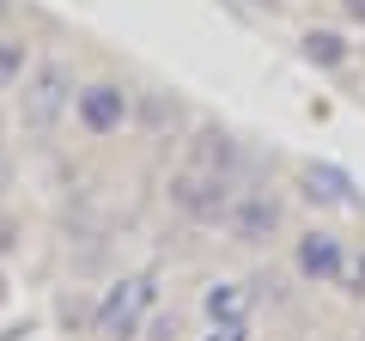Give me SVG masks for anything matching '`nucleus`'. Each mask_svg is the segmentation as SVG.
I'll return each instance as SVG.
<instances>
[{
  "label": "nucleus",
  "mask_w": 365,
  "mask_h": 341,
  "mask_svg": "<svg viewBox=\"0 0 365 341\" xmlns=\"http://www.w3.org/2000/svg\"><path fill=\"white\" fill-rule=\"evenodd\" d=\"M170 201H177V213H189L195 225H225V213H232V201H237V177H220V170L195 165V170H182L177 183H170Z\"/></svg>",
  "instance_id": "1"
},
{
  "label": "nucleus",
  "mask_w": 365,
  "mask_h": 341,
  "mask_svg": "<svg viewBox=\"0 0 365 341\" xmlns=\"http://www.w3.org/2000/svg\"><path fill=\"white\" fill-rule=\"evenodd\" d=\"M67 104H73V73H67V61H37V73L25 79V128L49 134Z\"/></svg>",
  "instance_id": "2"
},
{
  "label": "nucleus",
  "mask_w": 365,
  "mask_h": 341,
  "mask_svg": "<svg viewBox=\"0 0 365 341\" xmlns=\"http://www.w3.org/2000/svg\"><path fill=\"white\" fill-rule=\"evenodd\" d=\"M73 116H79V128H86L91 141H104V134H122V128H128L134 98L122 92L116 79H91V86H79V92H73Z\"/></svg>",
  "instance_id": "3"
},
{
  "label": "nucleus",
  "mask_w": 365,
  "mask_h": 341,
  "mask_svg": "<svg viewBox=\"0 0 365 341\" xmlns=\"http://www.w3.org/2000/svg\"><path fill=\"white\" fill-rule=\"evenodd\" d=\"M146 305H153V275L122 280V287L98 305V335H104V341H134V329H140V311H146Z\"/></svg>",
  "instance_id": "4"
},
{
  "label": "nucleus",
  "mask_w": 365,
  "mask_h": 341,
  "mask_svg": "<svg viewBox=\"0 0 365 341\" xmlns=\"http://www.w3.org/2000/svg\"><path fill=\"white\" fill-rule=\"evenodd\" d=\"M292 263H299V275L317 280V287H335V280H347V250H341L335 232H304L299 250H292Z\"/></svg>",
  "instance_id": "5"
},
{
  "label": "nucleus",
  "mask_w": 365,
  "mask_h": 341,
  "mask_svg": "<svg viewBox=\"0 0 365 341\" xmlns=\"http://www.w3.org/2000/svg\"><path fill=\"white\" fill-rule=\"evenodd\" d=\"M225 225H232L237 244H262V238L280 232V201H274L268 189H244V195L232 201V213H225Z\"/></svg>",
  "instance_id": "6"
},
{
  "label": "nucleus",
  "mask_w": 365,
  "mask_h": 341,
  "mask_svg": "<svg viewBox=\"0 0 365 341\" xmlns=\"http://www.w3.org/2000/svg\"><path fill=\"white\" fill-rule=\"evenodd\" d=\"M304 195H311L317 208H341V213H359L365 208V195L353 189V177L341 165H311V170H304Z\"/></svg>",
  "instance_id": "7"
},
{
  "label": "nucleus",
  "mask_w": 365,
  "mask_h": 341,
  "mask_svg": "<svg viewBox=\"0 0 365 341\" xmlns=\"http://www.w3.org/2000/svg\"><path fill=\"white\" fill-rule=\"evenodd\" d=\"M195 165H207V170H220V177H237L244 170V153H237V141L225 128H207L195 141Z\"/></svg>",
  "instance_id": "8"
},
{
  "label": "nucleus",
  "mask_w": 365,
  "mask_h": 341,
  "mask_svg": "<svg viewBox=\"0 0 365 341\" xmlns=\"http://www.w3.org/2000/svg\"><path fill=\"white\" fill-rule=\"evenodd\" d=\"M304 61H311V67H341V61H347L341 31H304Z\"/></svg>",
  "instance_id": "9"
},
{
  "label": "nucleus",
  "mask_w": 365,
  "mask_h": 341,
  "mask_svg": "<svg viewBox=\"0 0 365 341\" xmlns=\"http://www.w3.org/2000/svg\"><path fill=\"white\" fill-rule=\"evenodd\" d=\"M19 79H25V43H6V37H0V92H13Z\"/></svg>",
  "instance_id": "10"
},
{
  "label": "nucleus",
  "mask_w": 365,
  "mask_h": 341,
  "mask_svg": "<svg viewBox=\"0 0 365 341\" xmlns=\"http://www.w3.org/2000/svg\"><path fill=\"white\" fill-rule=\"evenodd\" d=\"M207 317H213V323L244 317V287H213V292H207Z\"/></svg>",
  "instance_id": "11"
},
{
  "label": "nucleus",
  "mask_w": 365,
  "mask_h": 341,
  "mask_svg": "<svg viewBox=\"0 0 365 341\" xmlns=\"http://www.w3.org/2000/svg\"><path fill=\"white\" fill-rule=\"evenodd\" d=\"M213 341H250V323L244 317H225V323H213Z\"/></svg>",
  "instance_id": "12"
},
{
  "label": "nucleus",
  "mask_w": 365,
  "mask_h": 341,
  "mask_svg": "<svg viewBox=\"0 0 365 341\" xmlns=\"http://www.w3.org/2000/svg\"><path fill=\"white\" fill-rule=\"evenodd\" d=\"M341 13H347L353 25H365V0H341Z\"/></svg>",
  "instance_id": "13"
},
{
  "label": "nucleus",
  "mask_w": 365,
  "mask_h": 341,
  "mask_svg": "<svg viewBox=\"0 0 365 341\" xmlns=\"http://www.w3.org/2000/svg\"><path fill=\"white\" fill-rule=\"evenodd\" d=\"M6 13H13V0H0V19H6Z\"/></svg>",
  "instance_id": "14"
},
{
  "label": "nucleus",
  "mask_w": 365,
  "mask_h": 341,
  "mask_svg": "<svg viewBox=\"0 0 365 341\" xmlns=\"http://www.w3.org/2000/svg\"><path fill=\"white\" fill-rule=\"evenodd\" d=\"M256 6H280V0H256Z\"/></svg>",
  "instance_id": "15"
}]
</instances>
